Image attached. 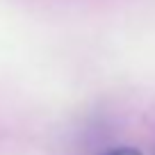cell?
I'll list each match as a JSON object with an SVG mask.
<instances>
[{"instance_id":"obj_1","label":"cell","mask_w":155,"mask_h":155,"mask_svg":"<svg viewBox=\"0 0 155 155\" xmlns=\"http://www.w3.org/2000/svg\"><path fill=\"white\" fill-rule=\"evenodd\" d=\"M105 155H141L137 148H132V146H121V148H114V150H110V153H105Z\"/></svg>"}]
</instances>
